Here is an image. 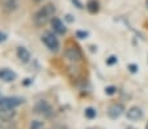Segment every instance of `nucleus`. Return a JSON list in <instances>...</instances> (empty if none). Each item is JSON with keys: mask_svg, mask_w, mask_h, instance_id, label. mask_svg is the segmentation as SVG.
<instances>
[{"mask_svg": "<svg viewBox=\"0 0 148 129\" xmlns=\"http://www.w3.org/2000/svg\"><path fill=\"white\" fill-rule=\"evenodd\" d=\"M56 8L54 4H46L42 8H39L33 16V21L36 24V26H45L49 21L53 20Z\"/></svg>", "mask_w": 148, "mask_h": 129, "instance_id": "obj_1", "label": "nucleus"}, {"mask_svg": "<svg viewBox=\"0 0 148 129\" xmlns=\"http://www.w3.org/2000/svg\"><path fill=\"white\" fill-rule=\"evenodd\" d=\"M42 42L45 43L46 47L50 51H53V52H58L59 51V47H60L59 41H58V38L54 35V33H51V31L43 33V35H42Z\"/></svg>", "mask_w": 148, "mask_h": 129, "instance_id": "obj_2", "label": "nucleus"}, {"mask_svg": "<svg viewBox=\"0 0 148 129\" xmlns=\"http://www.w3.org/2000/svg\"><path fill=\"white\" fill-rule=\"evenodd\" d=\"M34 112L37 115L43 116V118H50L53 115V108H51V106L46 101H39L34 106Z\"/></svg>", "mask_w": 148, "mask_h": 129, "instance_id": "obj_3", "label": "nucleus"}, {"mask_svg": "<svg viewBox=\"0 0 148 129\" xmlns=\"http://www.w3.org/2000/svg\"><path fill=\"white\" fill-rule=\"evenodd\" d=\"M64 56L71 61H80L83 59V52L77 46H68L64 50Z\"/></svg>", "mask_w": 148, "mask_h": 129, "instance_id": "obj_4", "label": "nucleus"}, {"mask_svg": "<svg viewBox=\"0 0 148 129\" xmlns=\"http://www.w3.org/2000/svg\"><path fill=\"white\" fill-rule=\"evenodd\" d=\"M23 103L24 99L20 97H0V106L8 107V108H16Z\"/></svg>", "mask_w": 148, "mask_h": 129, "instance_id": "obj_5", "label": "nucleus"}, {"mask_svg": "<svg viewBox=\"0 0 148 129\" xmlns=\"http://www.w3.org/2000/svg\"><path fill=\"white\" fill-rule=\"evenodd\" d=\"M20 5V0H0V8L4 13H12Z\"/></svg>", "mask_w": 148, "mask_h": 129, "instance_id": "obj_6", "label": "nucleus"}, {"mask_svg": "<svg viewBox=\"0 0 148 129\" xmlns=\"http://www.w3.org/2000/svg\"><path fill=\"white\" fill-rule=\"evenodd\" d=\"M125 112V107L121 103H113L112 106L108 108V115H109L110 119H118L122 113Z\"/></svg>", "mask_w": 148, "mask_h": 129, "instance_id": "obj_7", "label": "nucleus"}, {"mask_svg": "<svg viewBox=\"0 0 148 129\" xmlns=\"http://www.w3.org/2000/svg\"><path fill=\"white\" fill-rule=\"evenodd\" d=\"M126 116H127V119H129V120H131V121L142 120V119H143V111L139 108V107L134 106V107H131V108L127 109Z\"/></svg>", "mask_w": 148, "mask_h": 129, "instance_id": "obj_8", "label": "nucleus"}, {"mask_svg": "<svg viewBox=\"0 0 148 129\" xmlns=\"http://www.w3.org/2000/svg\"><path fill=\"white\" fill-rule=\"evenodd\" d=\"M16 115V111L14 108H8V107L0 106V120L3 121H9L14 118Z\"/></svg>", "mask_w": 148, "mask_h": 129, "instance_id": "obj_9", "label": "nucleus"}, {"mask_svg": "<svg viewBox=\"0 0 148 129\" xmlns=\"http://www.w3.org/2000/svg\"><path fill=\"white\" fill-rule=\"evenodd\" d=\"M17 77V74L13 72V70L8 69V68H1L0 69V80H3L5 82H12L14 81Z\"/></svg>", "mask_w": 148, "mask_h": 129, "instance_id": "obj_10", "label": "nucleus"}, {"mask_svg": "<svg viewBox=\"0 0 148 129\" xmlns=\"http://www.w3.org/2000/svg\"><path fill=\"white\" fill-rule=\"evenodd\" d=\"M51 26H53L54 31H55L56 34H60V35L66 34V31H67L64 24L62 22V20H59L58 17H53V20H51Z\"/></svg>", "mask_w": 148, "mask_h": 129, "instance_id": "obj_11", "label": "nucleus"}, {"mask_svg": "<svg viewBox=\"0 0 148 129\" xmlns=\"http://www.w3.org/2000/svg\"><path fill=\"white\" fill-rule=\"evenodd\" d=\"M17 57L23 63H28L30 60V52L25 47H18L17 48Z\"/></svg>", "mask_w": 148, "mask_h": 129, "instance_id": "obj_12", "label": "nucleus"}, {"mask_svg": "<svg viewBox=\"0 0 148 129\" xmlns=\"http://www.w3.org/2000/svg\"><path fill=\"white\" fill-rule=\"evenodd\" d=\"M87 9H88L89 13L95 14L100 11V4H98L97 0H89V1L87 3Z\"/></svg>", "mask_w": 148, "mask_h": 129, "instance_id": "obj_13", "label": "nucleus"}, {"mask_svg": "<svg viewBox=\"0 0 148 129\" xmlns=\"http://www.w3.org/2000/svg\"><path fill=\"white\" fill-rule=\"evenodd\" d=\"M85 118L88 119H95L96 115H97V112H96V109L92 108V107H88V108H85Z\"/></svg>", "mask_w": 148, "mask_h": 129, "instance_id": "obj_14", "label": "nucleus"}, {"mask_svg": "<svg viewBox=\"0 0 148 129\" xmlns=\"http://www.w3.org/2000/svg\"><path fill=\"white\" fill-rule=\"evenodd\" d=\"M42 126H43V123L39 120H34V121H32V124H30V129H41Z\"/></svg>", "mask_w": 148, "mask_h": 129, "instance_id": "obj_15", "label": "nucleus"}, {"mask_svg": "<svg viewBox=\"0 0 148 129\" xmlns=\"http://www.w3.org/2000/svg\"><path fill=\"white\" fill-rule=\"evenodd\" d=\"M88 35H89V33H88V31H84V30L76 31V36H77V38H80V39H85V38H88Z\"/></svg>", "mask_w": 148, "mask_h": 129, "instance_id": "obj_16", "label": "nucleus"}, {"mask_svg": "<svg viewBox=\"0 0 148 129\" xmlns=\"http://www.w3.org/2000/svg\"><path fill=\"white\" fill-rule=\"evenodd\" d=\"M115 91H117V89H115L114 86H108L106 89H105V93H106L108 95H113Z\"/></svg>", "mask_w": 148, "mask_h": 129, "instance_id": "obj_17", "label": "nucleus"}, {"mask_svg": "<svg viewBox=\"0 0 148 129\" xmlns=\"http://www.w3.org/2000/svg\"><path fill=\"white\" fill-rule=\"evenodd\" d=\"M117 61H118L117 56H110L109 59L106 60V64H108V65H113V64H115Z\"/></svg>", "mask_w": 148, "mask_h": 129, "instance_id": "obj_18", "label": "nucleus"}, {"mask_svg": "<svg viewBox=\"0 0 148 129\" xmlns=\"http://www.w3.org/2000/svg\"><path fill=\"white\" fill-rule=\"evenodd\" d=\"M71 1H72V4H75V7H77L79 9H83V8H84L80 0H71Z\"/></svg>", "mask_w": 148, "mask_h": 129, "instance_id": "obj_19", "label": "nucleus"}, {"mask_svg": "<svg viewBox=\"0 0 148 129\" xmlns=\"http://www.w3.org/2000/svg\"><path fill=\"white\" fill-rule=\"evenodd\" d=\"M129 69H130V72H131V73H136L139 68H138V65H135V64H130L129 65Z\"/></svg>", "mask_w": 148, "mask_h": 129, "instance_id": "obj_20", "label": "nucleus"}, {"mask_svg": "<svg viewBox=\"0 0 148 129\" xmlns=\"http://www.w3.org/2000/svg\"><path fill=\"white\" fill-rule=\"evenodd\" d=\"M5 39H7V34H5V33H3V31H0V43L4 42Z\"/></svg>", "mask_w": 148, "mask_h": 129, "instance_id": "obj_21", "label": "nucleus"}, {"mask_svg": "<svg viewBox=\"0 0 148 129\" xmlns=\"http://www.w3.org/2000/svg\"><path fill=\"white\" fill-rule=\"evenodd\" d=\"M66 20H67L68 22H72L73 18H72V16H71V14H67V16H66Z\"/></svg>", "mask_w": 148, "mask_h": 129, "instance_id": "obj_22", "label": "nucleus"}, {"mask_svg": "<svg viewBox=\"0 0 148 129\" xmlns=\"http://www.w3.org/2000/svg\"><path fill=\"white\" fill-rule=\"evenodd\" d=\"M126 129H136V128H134V126H127Z\"/></svg>", "mask_w": 148, "mask_h": 129, "instance_id": "obj_23", "label": "nucleus"}, {"mask_svg": "<svg viewBox=\"0 0 148 129\" xmlns=\"http://www.w3.org/2000/svg\"><path fill=\"white\" fill-rule=\"evenodd\" d=\"M145 129H148V123H147V125H145Z\"/></svg>", "mask_w": 148, "mask_h": 129, "instance_id": "obj_24", "label": "nucleus"}, {"mask_svg": "<svg viewBox=\"0 0 148 129\" xmlns=\"http://www.w3.org/2000/svg\"><path fill=\"white\" fill-rule=\"evenodd\" d=\"M34 1H41V0H34Z\"/></svg>", "mask_w": 148, "mask_h": 129, "instance_id": "obj_25", "label": "nucleus"}, {"mask_svg": "<svg viewBox=\"0 0 148 129\" xmlns=\"http://www.w3.org/2000/svg\"><path fill=\"white\" fill-rule=\"evenodd\" d=\"M147 7H148V1H147Z\"/></svg>", "mask_w": 148, "mask_h": 129, "instance_id": "obj_26", "label": "nucleus"}]
</instances>
